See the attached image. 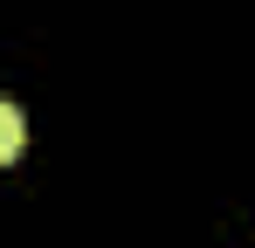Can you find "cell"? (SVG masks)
Wrapping results in <instances>:
<instances>
[{
    "instance_id": "cell-1",
    "label": "cell",
    "mask_w": 255,
    "mask_h": 248,
    "mask_svg": "<svg viewBox=\"0 0 255 248\" xmlns=\"http://www.w3.org/2000/svg\"><path fill=\"white\" fill-rule=\"evenodd\" d=\"M21 145H28V118H21V104H7V97H0V165L21 159Z\"/></svg>"
}]
</instances>
